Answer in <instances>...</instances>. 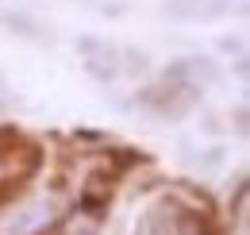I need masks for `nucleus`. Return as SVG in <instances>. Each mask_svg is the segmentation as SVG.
<instances>
[{
  "label": "nucleus",
  "instance_id": "nucleus-1",
  "mask_svg": "<svg viewBox=\"0 0 250 235\" xmlns=\"http://www.w3.org/2000/svg\"><path fill=\"white\" fill-rule=\"evenodd\" d=\"M108 201H112V174H89L85 189H81V212L96 216L108 208Z\"/></svg>",
  "mask_w": 250,
  "mask_h": 235
}]
</instances>
